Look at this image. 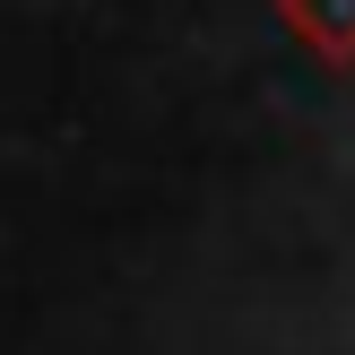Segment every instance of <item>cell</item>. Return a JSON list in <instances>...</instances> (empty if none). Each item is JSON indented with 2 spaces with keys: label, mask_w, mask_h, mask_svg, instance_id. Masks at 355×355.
<instances>
[{
  "label": "cell",
  "mask_w": 355,
  "mask_h": 355,
  "mask_svg": "<svg viewBox=\"0 0 355 355\" xmlns=\"http://www.w3.org/2000/svg\"><path fill=\"white\" fill-rule=\"evenodd\" d=\"M277 26H286V44H304L312 61L355 69V0H277Z\"/></svg>",
  "instance_id": "cell-1"
}]
</instances>
